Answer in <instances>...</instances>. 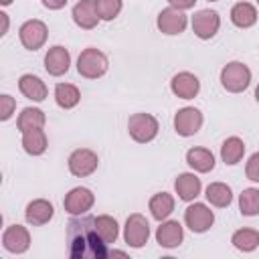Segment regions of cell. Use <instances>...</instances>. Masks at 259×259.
<instances>
[{
	"mask_svg": "<svg viewBox=\"0 0 259 259\" xmlns=\"http://www.w3.org/2000/svg\"><path fill=\"white\" fill-rule=\"evenodd\" d=\"M69 239V253L73 259H103L109 255L107 243L101 239V235L95 229V219L83 217V219H71L67 229Z\"/></svg>",
	"mask_w": 259,
	"mask_h": 259,
	"instance_id": "1",
	"label": "cell"
},
{
	"mask_svg": "<svg viewBox=\"0 0 259 259\" xmlns=\"http://www.w3.org/2000/svg\"><path fill=\"white\" fill-rule=\"evenodd\" d=\"M221 83H223V87L227 91L241 93L251 83V71H249L247 65H243L239 61H233V63H229V65L223 67V71H221Z\"/></svg>",
	"mask_w": 259,
	"mask_h": 259,
	"instance_id": "2",
	"label": "cell"
},
{
	"mask_svg": "<svg viewBox=\"0 0 259 259\" xmlns=\"http://www.w3.org/2000/svg\"><path fill=\"white\" fill-rule=\"evenodd\" d=\"M107 67H109L107 57L97 49H85L77 59V71L81 77H87V79H97L105 75Z\"/></svg>",
	"mask_w": 259,
	"mask_h": 259,
	"instance_id": "3",
	"label": "cell"
},
{
	"mask_svg": "<svg viewBox=\"0 0 259 259\" xmlns=\"http://www.w3.org/2000/svg\"><path fill=\"white\" fill-rule=\"evenodd\" d=\"M127 132L140 144L152 142L158 134V119L150 113H134L127 119Z\"/></svg>",
	"mask_w": 259,
	"mask_h": 259,
	"instance_id": "4",
	"label": "cell"
},
{
	"mask_svg": "<svg viewBox=\"0 0 259 259\" xmlns=\"http://www.w3.org/2000/svg\"><path fill=\"white\" fill-rule=\"evenodd\" d=\"M148 237H150V225H148L146 217H142L140 212L130 214L127 221H125V227H123L125 243L134 249H140L148 243Z\"/></svg>",
	"mask_w": 259,
	"mask_h": 259,
	"instance_id": "5",
	"label": "cell"
},
{
	"mask_svg": "<svg viewBox=\"0 0 259 259\" xmlns=\"http://www.w3.org/2000/svg\"><path fill=\"white\" fill-rule=\"evenodd\" d=\"M18 36H20V42H22L24 49L36 51V49H40L47 42L49 30H47V24L42 20H26L20 26Z\"/></svg>",
	"mask_w": 259,
	"mask_h": 259,
	"instance_id": "6",
	"label": "cell"
},
{
	"mask_svg": "<svg viewBox=\"0 0 259 259\" xmlns=\"http://www.w3.org/2000/svg\"><path fill=\"white\" fill-rule=\"evenodd\" d=\"M184 223H186V227H188L192 233H204V231H208V229L212 227L214 214H212V210H210L206 204L194 202V204H190V206L186 208V212H184Z\"/></svg>",
	"mask_w": 259,
	"mask_h": 259,
	"instance_id": "7",
	"label": "cell"
},
{
	"mask_svg": "<svg viewBox=\"0 0 259 259\" xmlns=\"http://www.w3.org/2000/svg\"><path fill=\"white\" fill-rule=\"evenodd\" d=\"M97 164H99L97 154L87 148H79L69 156V170L73 176H79V178L93 174L97 170Z\"/></svg>",
	"mask_w": 259,
	"mask_h": 259,
	"instance_id": "8",
	"label": "cell"
},
{
	"mask_svg": "<svg viewBox=\"0 0 259 259\" xmlns=\"http://www.w3.org/2000/svg\"><path fill=\"white\" fill-rule=\"evenodd\" d=\"M202 125V113L196 107H182L174 115V130L178 136H194Z\"/></svg>",
	"mask_w": 259,
	"mask_h": 259,
	"instance_id": "9",
	"label": "cell"
},
{
	"mask_svg": "<svg viewBox=\"0 0 259 259\" xmlns=\"http://www.w3.org/2000/svg\"><path fill=\"white\" fill-rule=\"evenodd\" d=\"M221 26V18L214 10H198L194 16H192V30L198 38L206 40V38H212L217 34Z\"/></svg>",
	"mask_w": 259,
	"mask_h": 259,
	"instance_id": "10",
	"label": "cell"
},
{
	"mask_svg": "<svg viewBox=\"0 0 259 259\" xmlns=\"http://www.w3.org/2000/svg\"><path fill=\"white\" fill-rule=\"evenodd\" d=\"M93 202H95L93 192H91L89 188L77 186V188H73V190L65 196L63 206H65V210H67L69 214H85V212L93 206Z\"/></svg>",
	"mask_w": 259,
	"mask_h": 259,
	"instance_id": "11",
	"label": "cell"
},
{
	"mask_svg": "<svg viewBox=\"0 0 259 259\" xmlns=\"http://www.w3.org/2000/svg\"><path fill=\"white\" fill-rule=\"evenodd\" d=\"M2 245L8 253H24L30 247V235L22 225H10L2 235Z\"/></svg>",
	"mask_w": 259,
	"mask_h": 259,
	"instance_id": "12",
	"label": "cell"
},
{
	"mask_svg": "<svg viewBox=\"0 0 259 259\" xmlns=\"http://www.w3.org/2000/svg\"><path fill=\"white\" fill-rule=\"evenodd\" d=\"M158 28L164 32V34H180L184 32L186 28V16L182 10L170 6V8H164L160 14H158V20H156Z\"/></svg>",
	"mask_w": 259,
	"mask_h": 259,
	"instance_id": "13",
	"label": "cell"
},
{
	"mask_svg": "<svg viewBox=\"0 0 259 259\" xmlns=\"http://www.w3.org/2000/svg\"><path fill=\"white\" fill-rule=\"evenodd\" d=\"M69 65H71V55L65 47L57 45V47H51L45 55V69L49 75L53 77H59V75H65L69 71Z\"/></svg>",
	"mask_w": 259,
	"mask_h": 259,
	"instance_id": "14",
	"label": "cell"
},
{
	"mask_svg": "<svg viewBox=\"0 0 259 259\" xmlns=\"http://www.w3.org/2000/svg\"><path fill=\"white\" fill-rule=\"evenodd\" d=\"M170 87H172V93L180 99H192L196 97L198 89H200V81L196 79V75L188 73V71H182L178 75L172 77L170 81Z\"/></svg>",
	"mask_w": 259,
	"mask_h": 259,
	"instance_id": "15",
	"label": "cell"
},
{
	"mask_svg": "<svg viewBox=\"0 0 259 259\" xmlns=\"http://www.w3.org/2000/svg\"><path fill=\"white\" fill-rule=\"evenodd\" d=\"M182 239H184V231H182V225L178 221H166L156 231V241L164 249L178 247L182 243Z\"/></svg>",
	"mask_w": 259,
	"mask_h": 259,
	"instance_id": "16",
	"label": "cell"
},
{
	"mask_svg": "<svg viewBox=\"0 0 259 259\" xmlns=\"http://www.w3.org/2000/svg\"><path fill=\"white\" fill-rule=\"evenodd\" d=\"M73 20L77 26H81L85 30L95 28L97 22L101 20L97 14V8H95V0H79L73 6Z\"/></svg>",
	"mask_w": 259,
	"mask_h": 259,
	"instance_id": "17",
	"label": "cell"
},
{
	"mask_svg": "<svg viewBox=\"0 0 259 259\" xmlns=\"http://www.w3.org/2000/svg\"><path fill=\"white\" fill-rule=\"evenodd\" d=\"M55 214V208L49 200L45 198H36L32 202L26 204V210H24V217H26V223H30L32 227H40V225H47Z\"/></svg>",
	"mask_w": 259,
	"mask_h": 259,
	"instance_id": "18",
	"label": "cell"
},
{
	"mask_svg": "<svg viewBox=\"0 0 259 259\" xmlns=\"http://www.w3.org/2000/svg\"><path fill=\"white\" fill-rule=\"evenodd\" d=\"M174 188H176V194L182 198V200H194L198 194H200V178H196L194 174L190 172H184L176 178L174 182Z\"/></svg>",
	"mask_w": 259,
	"mask_h": 259,
	"instance_id": "19",
	"label": "cell"
},
{
	"mask_svg": "<svg viewBox=\"0 0 259 259\" xmlns=\"http://www.w3.org/2000/svg\"><path fill=\"white\" fill-rule=\"evenodd\" d=\"M18 89L24 97L32 101H42L47 97V85L36 75H22L18 79Z\"/></svg>",
	"mask_w": 259,
	"mask_h": 259,
	"instance_id": "20",
	"label": "cell"
},
{
	"mask_svg": "<svg viewBox=\"0 0 259 259\" xmlns=\"http://www.w3.org/2000/svg\"><path fill=\"white\" fill-rule=\"evenodd\" d=\"M186 162L196 172H210L214 168V156L206 148H190L186 152Z\"/></svg>",
	"mask_w": 259,
	"mask_h": 259,
	"instance_id": "21",
	"label": "cell"
},
{
	"mask_svg": "<svg viewBox=\"0 0 259 259\" xmlns=\"http://www.w3.org/2000/svg\"><path fill=\"white\" fill-rule=\"evenodd\" d=\"M231 20L239 28H249V26H253L257 22V10L249 2H237L231 8Z\"/></svg>",
	"mask_w": 259,
	"mask_h": 259,
	"instance_id": "22",
	"label": "cell"
},
{
	"mask_svg": "<svg viewBox=\"0 0 259 259\" xmlns=\"http://www.w3.org/2000/svg\"><path fill=\"white\" fill-rule=\"evenodd\" d=\"M22 148L30 156H40L47 150V136H45L42 127L22 132Z\"/></svg>",
	"mask_w": 259,
	"mask_h": 259,
	"instance_id": "23",
	"label": "cell"
},
{
	"mask_svg": "<svg viewBox=\"0 0 259 259\" xmlns=\"http://www.w3.org/2000/svg\"><path fill=\"white\" fill-rule=\"evenodd\" d=\"M243 154H245V144H243V140H239L235 136L233 138H227L223 142V146H221V158L229 166L239 164L241 158H243Z\"/></svg>",
	"mask_w": 259,
	"mask_h": 259,
	"instance_id": "24",
	"label": "cell"
},
{
	"mask_svg": "<svg viewBox=\"0 0 259 259\" xmlns=\"http://www.w3.org/2000/svg\"><path fill=\"white\" fill-rule=\"evenodd\" d=\"M174 210V198L168 192H158L150 198V212L156 221H164Z\"/></svg>",
	"mask_w": 259,
	"mask_h": 259,
	"instance_id": "25",
	"label": "cell"
},
{
	"mask_svg": "<svg viewBox=\"0 0 259 259\" xmlns=\"http://www.w3.org/2000/svg\"><path fill=\"white\" fill-rule=\"evenodd\" d=\"M79 99H81V93H79V89L75 85H71V83H59L55 87V101H57L59 107L71 109V107H75L79 103Z\"/></svg>",
	"mask_w": 259,
	"mask_h": 259,
	"instance_id": "26",
	"label": "cell"
},
{
	"mask_svg": "<svg viewBox=\"0 0 259 259\" xmlns=\"http://www.w3.org/2000/svg\"><path fill=\"white\" fill-rule=\"evenodd\" d=\"M47 121L45 113L36 107H24L16 119V127L20 132H28V130H34V127H42Z\"/></svg>",
	"mask_w": 259,
	"mask_h": 259,
	"instance_id": "27",
	"label": "cell"
},
{
	"mask_svg": "<svg viewBox=\"0 0 259 259\" xmlns=\"http://www.w3.org/2000/svg\"><path fill=\"white\" fill-rule=\"evenodd\" d=\"M206 200L219 208H225L233 200V192L225 182H212L206 186Z\"/></svg>",
	"mask_w": 259,
	"mask_h": 259,
	"instance_id": "28",
	"label": "cell"
},
{
	"mask_svg": "<svg viewBox=\"0 0 259 259\" xmlns=\"http://www.w3.org/2000/svg\"><path fill=\"white\" fill-rule=\"evenodd\" d=\"M95 229L97 233L101 235V239L109 245V243H115L117 235H119V227H117V221L109 214H101V217H95Z\"/></svg>",
	"mask_w": 259,
	"mask_h": 259,
	"instance_id": "29",
	"label": "cell"
},
{
	"mask_svg": "<svg viewBox=\"0 0 259 259\" xmlns=\"http://www.w3.org/2000/svg\"><path fill=\"white\" fill-rule=\"evenodd\" d=\"M231 243L239 249V251H253L259 245V233L255 229H239L233 233Z\"/></svg>",
	"mask_w": 259,
	"mask_h": 259,
	"instance_id": "30",
	"label": "cell"
},
{
	"mask_svg": "<svg viewBox=\"0 0 259 259\" xmlns=\"http://www.w3.org/2000/svg\"><path fill=\"white\" fill-rule=\"evenodd\" d=\"M239 208L245 217L259 214V188H245L239 196Z\"/></svg>",
	"mask_w": 259,
	"mask_h": 259,
	"instance_id": "31",
	"label": "cell"
},
{
	"mask_svg": "<svg viewBox=\"0 0 259 259\" xmlns=\"http://www.w3.org/2000/svg\"><path fill=\"white\" fill-rule=\"evenodd\" d=\"M95 8L101 20H113L121 12V0H95Z\"/></svg>",
	"mask_w": 259,
	"mask_h": 259,
	"instance_id": "32",
	"label": "cell"
},
{
	"mask_svg": "<svg viewBox=\"0 0 259 259\" xmlns=\"http://www.w3.org/2000/svg\"><path fill=\"white\" fill-rule=\"evenodd\" d=\"M14 107H16V101H14L10 95H6V93L0 95V119H2V121H6V119L12 117Z\"/></svg>",
	"mask_w": 259,
	"mask_h": 259,
	"instance_id": "33",
	"label": "cell"
},
{
	"mask_svg": "<svg viewBox=\"0 0 259 259\" xmlns=\"http://www.w3.org/2000/svg\"><path fill=\"white\" fill-rule=\"evenodd\" d=\"M245 174H247V178H249V180L259 182V152H255V154L249 158L247 168H245Z\"/></svg>",
	"mask_w": 259,
	"mask_h": 259,
	"instance_id": "34",
	"label": "cell"
},
{
	"mask_svg": "<svg viewBox=\"0 0 259 259\" xmlns=\"http://www.w3.org/2000/svg\"><path fill=\"white\" fill-rule=\"evenodd\" d=\"M168 2H170V6H174L178 10H188V8L194 6L196 0H168Z\"/></svg>",
	"mask_w": 259,
	"mask_h": 259,
	"instance_id": "35",
	"label": "cell"
},
{
	"mask_svg": "<svg viewBox=\"0 0 259 259\" xmlns=\"http://www.w3.org/2000/svg\"><path fill=\"white\" fill-rule=\"evenodd\" d=\"M42 4L49 10H59V8H63L67 4V0H42Z\"/></svg>",
	"mask_w": 259,
	"mask_h": 259,
	"instance_id": "36",
	"label": "cell"
},
{
	"mask_svg": "<svg viewBox=\"0 0 259 259\" xmlns=\"http://www.w3.org/2000/svg\"><path fill=\"white\" fill-rule=\"evenodd\" d=\"M0 20H2V28H0V34H6V30H8V14L0 12Z\"/></svg>",
	"mask_w": 259,
	"mask_h": 259,
	"instance_id": "37",
	"label": "cell"
},
{
	"mask_svg": "<svg viewBox=\"0 0 259 259\" xmlns=\"http://www.w3.org/2000/svg\"><path fill=\"white\" fill-rule=\"evenodd\" d=\"M109 255H111V257H127L123 251H115V249H113V251H109Z\"/></svg>",
	"mask_w": 259,
	"mask_h": 259,
	"instance_id": "38",
	"label": "cell"
},
{
	"mask_svg": "<svg viewBox=\"0 0 259 259\" xmlns=\"http://www.w3.org/2000/svg\"><path fill=\"white\" fill-rule=\"evenodd\" d=\"M0 4L2 6H8V4H12V0H0Z\"/></svg>",
	"mask_w": 259,
	"mask_h": 259,
	"instance_id": "39",
	"label": "cell"
},
{
	"mask_svg": "<svg viewBox=\"0 0 259 259\" xmlns=\"http://www.w3.org/2000/svg\"><path fill=\"white\" fill-rule=\"evenodd\" d=\"M255 99H257V103H259V85H257V89H255Z\"/></svg>",
	"mask_w": 259,
	"mask_h": 259,
	"instance_id": "40",
	"label": "cell"
},
{
	"mask_svg": "<svg viewBox=\"0 0 259 259\" xmlns=\"http://www.w3.org/2000/svg\"><path fill=\"white\" fill-rule=\"evenodd\" d=\"M208 2H217V0H208Z\"/></svg>",
	"mask_w": 259,
	"mask_h": 259,
	"instance_id": "41",
	"label": "cell"
},
{
	"mask_svg": "<svg viewBox=\"0 0 259 259\" xmlns=\"http://www.w3.org/2000/svg\"><path fill=\"white\" fill-rule=\"evenodd\" d=\"M257 4H259V0H257Z\"/></svg>",
	"mask_w": 259,
	"mask_h": 259,
	"instance_id": "42",
	"label": "cell"
}]
</instances>
